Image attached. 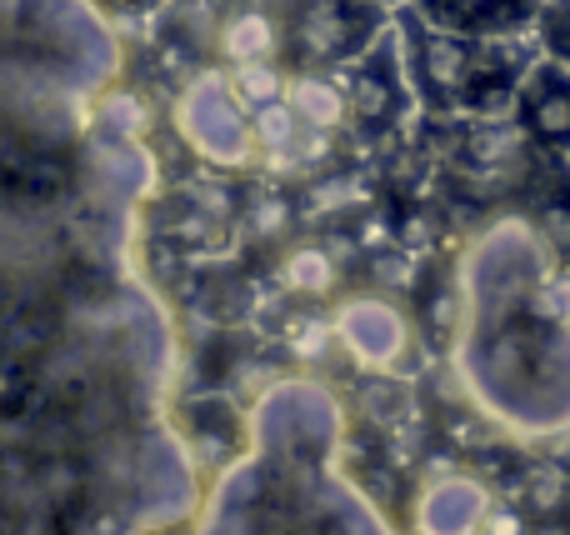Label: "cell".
I'll use <instances>...</instances> for the list:
<instances>
[{"mask_svg":"<svg viewBox=\"0 0 570 535\" xmlns=\"http://www.w3.org/2000/svg\"><path fill=\"white\" fill-rule=\"evenodd\" d=\"M556 266L535 220H495L461 266V376L515 436L570 430V330L535 316L531 290Z\"/></svg>","mask_w":570,"mask_h":535,"instance_id":"obj_1","label":"cell"},{"mask_svg":"<svg viewBox=\"0 0 570 535\" xmlns=\"http://www.w3.org/2000/svg\"><path fill=\"white\" fill-rule=\"evenodd\" d=\"M491 511V491L475 476H445L415 506V531L421 535H475Z\"/></svg>","mask_w":570,"mask_h":535,"instance_id":"obj_2","label":"cell"},{"mask_svg":"<svg viewBox=\"0 0 570 535\" xmlns=\"http://www.w3.org/2000/svg\"><path fill=\"white\" fill-rule=\"evenodd\" d=\"M341 336L365 366L391 370L395 360L405 356L411 326H405V316L395 306H385V300H351V306L341 310Z\"/></svg>","mask_w":570,"mask_h":535,"instance_id":"obj_3","label":"cell"},{"mask_svg":"<svg viewBox=\"0 0 570 535\" xmlns=\"http://www.w3.org/2000/svg\"><path fill=\"white\" fill-rule=\"evenodd\" d=\"M521 120L541 146H566L570 140V70L561 60H546V66L525 70Z\"/></svg>","mask_w":570,"mask_h":535,"instance_id":"obj_4","label":"cell"},{"mask_svg":"<svg viewBox=\"0 0 570 535\" xmlns=\"http://www.w3.org/2000/svg\"><path fill=\"white\" fill-rule=\"evenodd\" d=\"M421 76L441 100H455L475 86V46L451 30H431L421 40Z\"/></svg>","mask_w":570,"mask_h":535,"instance_id":"obj_5","label":"cell"},{"mask_svg":"<svg viewBox=\"0 0 570 535\" xmlns=\"http://www.w3.org/2000/svg\"><path fill=\"white\" fill-rule=\"evenodd\" d=\"M521 486H525V506H531L535 516H551V511H561L566 496H570V476H566L561 466H551V460H541V466L525 470Z\"/></svg>","mask_w":570,"mask_h":535,"instance_id":"obj_6","label":"cell"},{"mask_svg":"<svg viewBox=\"0 0 570 535\" xmlns=\"http://www.w3.org/2000/svg\"><path fill=\"white\" fill-rule=\"evenodd\" d=\"M531 0H445L451 20L461 26H505V20H521Z\"/></svg>","mask_w":570,"mask_h":535,"instance_id":"obj_7","label":"cell"},{"mask_svg":"<svg viewBox=\"0 0 570 535\" xmlns=\"http://www.w3.org/2000/svg\"><path fill=\"white\" fill-rule=\"evenodd\" d=\"M535 230L546 236V246H551L556 256H570V196L566 190L535 210Z\"/></svg>","mask_w":570,"mask_h":535,"instance_id":"obj_8","label":"cell"},{"mask_svg":"<svg viewBox=\"0 0 570 535\" xmlns=\"http://www.w3.org/2000/svg\"><path fill=\"white\" fill-rule=\"evenodd\" d=\"M295 106L311 120H321V126H331V120L341 116V96H335L331 86H321V80H305V86L295 90Z\"/></svg>","mask_w":570,"mask_h":535,"instance_id":"obj_9","label":"cell"},{"mask_svg":"<svg viewBox=\"0 0 570 535\" xmlns=\"http://www.w3.org/2000/svg\"><path fill=\"white\" fill-rule=\"evenodd\" d=\"M485 535H525V511L515 506H491L485 511Z\"/></svg>","mask_w":570,"mask_h":535,"instance_id":"obj_10","label":"cell"},{"mask_svg":"<svg viewBox=\"0 0 570 535\" xmlns=\"http://www.w3.org/2000/svg\"><path fill=\"white\" fill-rule=\"evenodd\" d=\"M551 36H556V46H561V56L570 60V6L556 16V26H551Z\"/></svg>","mask_w":570,"mask_h":535,"instance_id":"obj_11","label":"cell"}]
</instances>
